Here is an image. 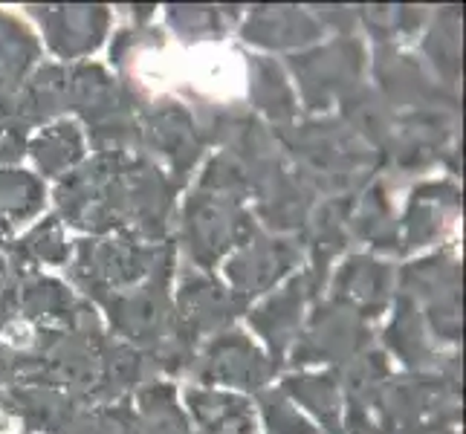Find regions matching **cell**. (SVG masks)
<instances>
[{"label": "cell", "instance_id": "1", "mask_svg": "<svg viewBox=\"0 0 466 434\" xmlns=\"http://www.w3.org/2000/svg\"><path fill=\"white\" fill-rule=\"evenodd\" d=\"M163 267H171L166 247H142L134 240H85L78 244L73 276L87 287V293L105 296V289L122 293Z\"/></svg>", "mask_w": 466, "mask_h": 434}, {"label": "cell", "instance_id": "2", "mask_svg": "<svg viewBox=\"0 0 466 434\" xmlns=\"http://www.w3.org/2000/svg\"><path fill=\"white\" fill-rule=\"evenodd\" d=\"M168 267L134 289H122L114 296H102L110 310L114 328L139 345H159L168 336L171 304H168Z\"/></svg>", "mask_w": 466, "mask_h": 434}, {"label": "cell", "instance_id": "3", "mask_svg": "<svg viewBox=\"0 0 466 434\" xmlns=\"http://www.w3.org/2000/svg\"><path fill=\"white\" fill-rule=\"evenodd\" d=\"M32 12L44 24L50 46L64 58H76L96 50L102 44L110 21L107 9L102 6H53V9H32Z\"/></svg>", "mask_w": 466, "mask_h": 434}, {"label": "cell", "instance_id": "4", "mask_svg": "<svg viewBox=\"0 0 466 434\" xmlns=\"http://www.w3.org/2000/svg\"><path fill=\"white\" fill-rule=\"evenodd\" d=\"M272 365L261 357V350L240 333H223L206 348L203 357V379L240 385V389H261Z\"/></svg>", "mask_w": 466, "mask_h": 434}, {"label": "cell", "instance_id": "5", "mask_svg": "<svg viewBox=\"0 0 466 434\" xmlns=\"http://www.w3.org/2000/svg\"><path fill=\"white\" fill-rule=\"evenodd\" d=\"M368 336V328L362 321V313L357 308H348L345 301L333 304L325 313L319 310L313 318V328L308 339L296 348V359L313 362V359H339L348 357L350 350H357Z\"/></svg>", "mask_w": 466, "mask_h": 434}, {"label": "cell", "instance_id": "6", "mask_svg": "<svg viewBox=\"0 0 466 434\" xmlns=\"http://www.w3.org/2000/svg\"><path fill=\"white\" fill-rule=\"evenodd\" d=\"M232 310L235 301L220 284L206 276H191L180 289V336L186 333L188 342L215 328H223L235 316Z\"/></svg>", "mask_w": 466, "mask_h": 434}, {"label": "cell", "instance_id": "7", "mask_svg": "<svg viewBox=\"0 0 466 434\" xmlns=\"http://www.w3.org/2000/svg\"><path fill=\"white\" fill-rule=\"evenodd\" d=\"M293 261H296V249L290 244H284V240H261V244L247 247L235 261H229L227 272L238 289V296L247 298L252 293L267 289L272 281H279L293 267Z\"/></svg>", "mask_w": 466, "mask_h": 434}, {"label": "cell", "instance_id": "8", "mask_svg": "<svg viewBox=\"0 0 466 434\" xmlns=\"http://www.w3.org/2000/svg\"><path fill=\"white\" fill-rule=\"evenodd\" d=\"M296 64V73L301 76V87H304V96H313V90L319 87V96L313 99V107H325L328 102V93L333 87L342 85V78H348V70H360V46L353 41H342L330 46L325 53H313V56H304Z\"/></svg>", "mask_w": 466, "mask_h": 434}, {"label": "cell", "instance_id": "9", "mask_svg": "<svg viewBox=\"0 0 466 434\" xmlns=\"http://www.w3.org/2000/svg\"><path fill=\"white\" fill-rule=\"evenodd\" d=\"M319 35V26L313 24L310 15L301 9H287V6H267L255 9L252 18L244 29V38L267 46H293L313 41Z\"/></svg>", "mask_w": 466, "mask_h": 434}, {"label": "cell", "instance_id": "10", "mask_svg": "<svg viewBox=\"0 0 466 434\" xmlns=\"http://www.w3.org/2000/svg\"><path fill=\"white\" fill-rule=\"evenodd\" d=\"M188 406L203 434H255V414L247 399L218 391H191Z\"/></svg>", "mask_w": 466, "mask_h": 434}, {"label": "cell", "instance_id": "11", "mask_svg": "<svg viewBox=\"0 0 466 434\" xmlns=\"http://www.w3.org/2000/svg\"><path fill=\"white\" fill-rule=\"evenodd\" d=\"M304 278H296L287 289H281V293L276 298H269L261 310L252 313V325L258 328L267 342L276 348V350H284V345L293 339V330L299 325V313H301V301H304Z\"/></svg>", "mask_w": 466, "mask_h": 434}, {"label": "cell", "instance_id": "12", "mask_svg": "<svg viewBox=\"0 0 466 434\" xmlns=\"http://www.w3.org/2000/svg\"><path fill=\"white\" fill-rule=\"evenodd\" d=\"M137 434H188L186 417L177 409L171 385H148L139 394V409L134 411Z\"/></svg>", "mask_w": 466, "mask_h": 434}, {"label": "cell", "instance_id": "13", "mask_svg": "<svg viewBox=\"0 0 466 434\" xmlns=\"http://www.w3.org/2000/svg\"><path fill=\"white\" fill-rule=\"evenodd\" d=\"M32 156L44 174L58 177L70 171L78 159H82V134L70 122H61L46 127V131L32 142Z\"/></svg>", "mask_w": 466, "mask_h": 434}, {"label": "cell", "instance_id": "14", "mask_svg": "<svg viewBox=\"0 0 466 434\" xmlns=\"http://www.w3.org/2000/svg\"><path fill=\"white\" fill-rule=\"evenodd\" d=\"M38 58V41L12 15L0 12V85L21 82L26 67Z\"/></svg>", "mask_w": 466, "mask_h": 434}, {"label": "cell", "instance_id": "15", "mask_svg": "<svg viewBox=\"0 0 466 434\" xmlns=\"http://www.w3.org/2000/svg\"><path fill=\"white\" fill-rule=\"evenodd\" d=\"M339 289L342 298L353 304H362V308H374L385 298V289H389V267L377 264L371 258H353L339 276Z\"/></svg>", "mask_w": 466, "mask_h": 434}, {"label": "cell", "instance_id": "16", "mask_svg": "<svg viewBox=\"0 0 466 434\" xmlns=\"http://www.w3.org/2000/svg\"><path fill=\"white\" fill-rule=\"evenodd\" d=\"M44 206V186L26 171H0V215L26 220Z\"/></svg>", "mask_w": 466, "mask_h": 434}, {"label": "cell", "instance_id": "17", "mask_svg": "<svg viewBox=\"0 0 466 434\" xmlns=\"http://www.w3.org/2000/svg\"><path fill=\"white\" fill-rule=\"evenodd\" d=\"M287 394H293L299 403L313 409L321 420L328 423L330 434L339 431V385L333 377H301V379H287Z\"/></svg>", "mask_w": 466, "mask_h": 434}, {"label": "cell", "instance_id": "18", "mask_svg": "<svg viewBox=\"0 0 466 434\" xmlns=\"http://www.w3.org/2000/svg\"><path fill=\"white\" fill-rule=\"evenodd\" d=\"M252 96L258 107H264L269 116H290L293 114V93L287 87L284 76L276 64L255 58L252 61Z\"/></svg>", "mask_w": 466, "mask_h": 434}, {"label": "cell", "instance_id": "19", "mask_svg": "<svg viewBox=\"0 0 466 434\" xmlns=\"http://www.w3.org/2000/svg\"><path fill=\"white\" fill-rule=\"evenodd\" d=\"M64 434H137V426L127 409H96L76 411Z\"/></svg>", "mask_w": 466, "mask_h": 434}, {"label": "cell", "instance_id": "20", "mask_svg": "<svg viewBox=\"0 0 466 434\" xmlns=\"http://www.w3.org/2000/svg\"><path fill=\"white\" fill-rule=\"evenodd\" d=\"M29 258L46 261V264L67 261V244H64V235H61V227L56 217L44 220L41 227L18 247V261H29Z\"/></svg>", "mask_w": 466, "mask_h": 434}, {"label": "cell", "instance_id": "21", "mask_svg": "<svg viewBox=\"0 0 466 434\" xmlns=\"http://www.w3.org/2000/svg\"><path fill=\"white\" fill-rule=\"evenodd\" d=\"M261 406H264V417H267V426L272 434H316L301 420L299 411L287 403L284 394H264Z\"/></svg>", "mask_w": 466, "mask_h": 434}, {"label": "cell", "instance_id": "22", "mask_svg": "<svg viewBox=\"0 0 466 434\" xmlns=\"http://www.w3.org/2000/svg\"><path fill=\"white\" fill-rule=\"evenodd\" d=\"M171 24L183 32V35H208V32L220 29V12L215 9H174L171 12Z\"/></svg>", "mask_w": 466, "mask_h": 434}, {"label": "cell", "instance_id": "23", "mask_svg": "<svg viewBox=\"0 0 466 434\" xmlns=\"http://www.w3.org/2000/svg\"><path fill=\"white\" fill-rule=\"evenodd\" d=\"M24 134L21 125H0V163H15L24 154Z\"/></svg>", "mask_w": 466, "mask_h": 434}, {"label": "cell", "instance_id": "24", "mask_svg": "<svg viewBox=\"0 0 466 434\" xmlns=\"http://www.w3.org/2000/svg\"><path fill=\"white\" fill-rule=\"evenodd\" d=\"M6 240H9V227H6V223H4V220H0V247H4V244H6Z\"/></svg>", "mask_w": 466, "mask_h": 434}, {"label": "cell", "instance_id": "25", "mask_svg": "<svg viewBox=\"0 0 466 434\" xmlns=\"http://www.w3.org/2000/svg\"><path fill=\"white\" fill-rule=\"evenodd\" d=\"M4 276H6V264L0 261V284H4Z\"/></svg>", "mask_w": 466, "mask_h": 434}]
</instances>
